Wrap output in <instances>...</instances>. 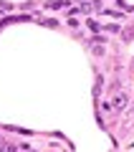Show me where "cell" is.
Wrapping results in <instances>:
<instances>
[{"instance_id": "obj_1", "label": "cell", "mask_w": 134, "mask_h": 152, "mask_svg": "<svg viewBox=\"0 0 134 152\" xmlns=\"http://www.w3.org/2000/svg\"><path fill=\"white\" fill-rule=\"evenodd\" d=\"M127 104H129L127 91H117V94L111 96V104H109V107H111L114 112H124V109H127Z\"/></svg>"}, {"instance_id": "obj_2", "label": "cell", "mask_w": 134, "mask_h": 152, "mask_svg": "<svg viewBox=\"0 0 134 152\" xmlns=\"http://www.w3.org/2000/svg\"><path fill=\"white\" fill-rule=\"evenodd\" d=\"M0 152H15V147H13V145H3V147H0Z\"/></svg>"}, {"instance_id": "obj_3", "label": "cell", "mask_w": 134, "mask_h": 152, "mask_svg": "<svg viewBox=\"0 0 134 152\" xmlns=\"http://www.w3.org/2000/svg\"><path fill=\"white\" fill-rule=\"evenodd\" d=\"M0 142H3V140H0Z\"/></svg>"}]
</instances>
